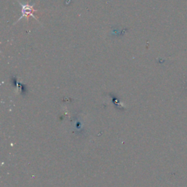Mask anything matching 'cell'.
I'll return each instance as SVG.
<instances>
[{"label":"cell","mask_w":187,"mask_h":187,"mask_svg":"<svg viewBox=\"0 0 187 187\" xmlns=\"http://www.w3.org/2000/svg\"><path fill=\"white\" fill-rule=\"evenodd\" d=\"M21 5H22V7H23V9H22V10H23V16L29 17V16H33L35 18H36V17L33 15V12H35V10L32 9L31 6L23 5L21 3Z\"/></svg>","instance_id":"1"}]
</instances>
